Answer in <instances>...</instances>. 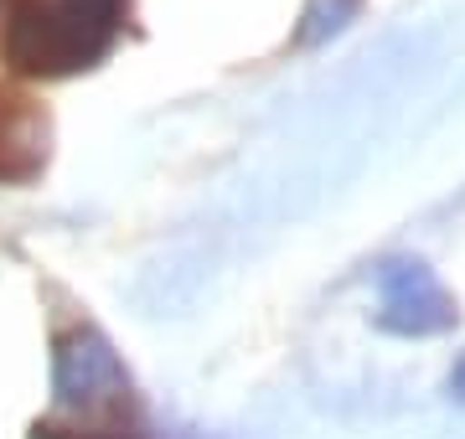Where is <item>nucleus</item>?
Here are the masks:
<instances>
[{
	"instance_id": "f257e3e1",
	"label": "nucleus",
	"mask_w": 465,
	"mask_h": 439,
	"mask_svg": "<svg viewBox=\"0 0 465 439\" xmlns=\"http://www.w3.org/2000/svg\"><path fill=\"white\" fill-rule=\"evenodd\" d=\"M119 0H16L11 11V57L21 68H78L114 32Z\"/></svg>"
}]
</instances>
